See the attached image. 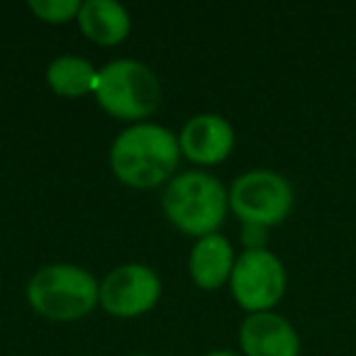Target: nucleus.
<instances>
[{
	"label": "nucleus",
	"instance_id": "nucleus-15",
	"mask_svg": "<svg viewBox=\"0 0 356 356\" xmlns=\"http://www.w3.org/2000/svg\"><path fill=\"white\" fill-rule=\"evenodd\" d=\"M205 356H239V354H232V351H210V354H205Z\"/></svg>",
	"mask_w": 356,
	"mask_h": 356
},
{
	"label": "nucleus",
	"instance_id": "nucleus-9",
	"mask_svg": "<svg viewBox=\"0 0 356 356\" xmlns=\"http://www.w3.org/2000/svg\"><path fill=\"white\" fill-rule=\"evenodd\" d=\"M178 147L191 161L220 163L234 147V129L222 115L203 113L191 118L178 134Z\"/></svg>",
	"mask_w": 356,
	"mask_h": 356
},
{
	"label": "nucleus",
	"instance_id": "nucleus-16",
	"mask_svg": "<svg viewBox=\"0 0 356 356\" xmlns=\"http://www.w3.org/2000/svg\"><path fill=\"white\" fill-rule=\"evenodd\" d=\"M132 356H149V354H132Z\"/></svg>",
	"mask_w": 356,
	"mask_h": 356
},
{
	"label": "nucleus",
	"instance_id": "nucleus-5",
	"mask_svg": "<svg viewBox=\"0 0 356 356\" xmlns=\"http://www.w3.org/2000/svg\"><path fill=\"white\" fill-rule=\"evenodd\" d=\"M229 205L244 225L273 227L293 210V188L288 178L271 168H252L234 178Z\"/></svg>",
	"mask_w": 356,
	"mask_h": 356
},
{
	"label": "nucleus",
	"instance_id": "nucleus-10",
	"mask_svg": "<svg viewBox=\"0 0 356 356\" xmlns=\"http://www.w3.org/2000/svg\"><path fill=\"white\" fill-rule=\"evenodd\" d=\"M234 261H237V257H234L229 239H225L218 232L200 237L191 252V278L195 281V286L205 288V291H215L229 281Z\"/></svg>",
	"mask_w": 356,
	"mask_h": 356
},
{
	"label": "nucleus",
	"instance_id": "nucleus-3",
	"mask_svg": "<svg viewBox=\"0 0 356 356\" xmlns=\"http://www.w3.org/2000/svg\"><path fill=\"white\" fill-rule=\"evenodd\" d=\"M27 300L49 320H79L100 302V286L90 271L74 264H51L30 278Z\"/></svg>",
	"mask_w": 356,
	"mask_h": 356
},
{
	"label": "nucleus",
	"instance_id": "nucleus-14",
	"mask_svg": "<svg viewBox=\"0 0 356 356\" xmlns=\"http://www.w3.org/2000/svg\"><path fill=\"white\" fill-rule=\"evenodd\" d=\"M266 229L268 227H261V225H244L242 239L247 249H266Z\"/></svg>",
	"mask_w": 356,
	"mask_h": 356
},
{
	"label": "nucleus",
	"instance_id": "nucleus-1",
	"mask_svg": "<svg viewBox=\"0 0 356 356\" xmlns=\"http://www.w3.org/2000/svg\"><path fill=\"white\" fill-rule=\"evenodd\" d=\"M178 137L154 122H137L124 129L110 149V166L122 184L132 188H154L178 166Z\"/></svg>",
	"mask_w": 356,
	"mask_h": 356
},
{
	"label": "nucleus",
	"instance_id": "nucleus-8",
	"mask_svg": "<svg viewBox=\"0 0 356 356\" xmlns=\"http://www.w3.org/2000/svg\"><path fill=\"white\" fill-rule=\"evenodd\" d=\"M239 344L247 356H300L296 327L278 312H252L242 322Z\"/></svg>",
	"mask_w": 356,
	"mask_h": 356
},
{
	"label": "nucleus",
	"instance_id": "nucleus-7",
	"mask_svg": "<svg viewBox=\"0 0 356 356\" xmlns=\"http://www.w3.org/2000/svg\"><path fill=\"white\" fill-rule=\"evenodd\" d=\"M161 281L144 264H122L100 283V305L115 317H137L156 305Z\"/></svg>",
	"mask_w": 356,
	"mask_h": 356
},
{
	"label": "nucleus",
	"instance_id": "nucleus-11",
	"mask_svg": "<svg viewBox=\"0 0 356 356\" xmlns=\"http://www.w3.org/2000/svg\"><path fill=\"white\" fill-rule=\"evenodd\" d=\"M79 25L95 44H120L129 35V13L115 0H86L81 3Z\"/></svg>",
	"mask_w": 356,
	"mask_h": 356
},
{
	"label": "nucleus",
	"instance_id": "nucleus-6",
	"mask_svg": "<svg viewBox=\"0 0 356 356\" xmlns=\"http://www.w3.org/2000/svg\"><path fill=\"white\" fill-rule=\"evenodd\" d=\"M286 266L271 249H247L234 261L229 288L244 310L266 312L286 293Z\"/></svg>",
	"mask_w": 356,
	"mask_h": 356
},
{
	"label": "nucleus",
	"instance_id": "nucleus-2",
	"mask_svg": "<svg viewBox=\"0 0 356 356\" xmlns=\"http://www.w3.org/2000/svg\"><path fill=\"white\" fill-rule=\"evenodd\" d=\"M163 213L181 232L208 237L225 222L229 193L218 178L205 171H186L163 191Z\"/></svg>",
	"mask_w": 356,
	"mask_h": 356
},
{
	"label": "nucleus",
	"instance_id": "nucleus-4",
	"mask_svg": "<svg viewBox=\"0 0 356 356\" xmlns=\"http://www.w3.org/2000/svg\"><path fill=\"white\" fill-rule=\"evenodd\" d=\"M93 93L103 110L115 118L142 120L156 110L161 86L147 64L134 59H118L98 71Z\"/></svg>",
	"mask_w": 356,
	"mask_h": 356
},
{
	"label": "nucleus",
	"instance_id": "nucleus-13",
	"mask_svg": "<svg viewBox=\"0 0 356 356\" xmlns=\"http://www.w3.org/2000/svg\"><path fill=\"white\" fill-rule=\"evenodd\" d=\"M30 10L44 22H69L71 17H79V0H30Z\"/></svg>",
	"mask_w": 356,
	"mask_h": 356
},
{
	"label": "nucleus",
	"instance_id": "nucleus-12",
	"mask_svg": "<svg viewBox=\"0 0 356 356\" xmlns=\"http://www.w3.org/2000/svg\"><path fill=\"white\" fill-rule=\"evenodd\" d=\"M95 76L98 71L90 66V61L74 54L56 56L47 69V83L51 90L64 98H81L95 88Z\"/></svg>",
	"mask_w": 356,
	"mask_h": 356
}]
</instances>
